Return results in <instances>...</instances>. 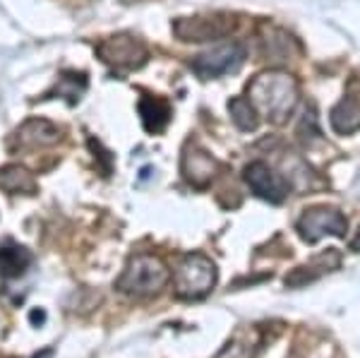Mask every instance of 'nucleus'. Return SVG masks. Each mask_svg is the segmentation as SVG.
I'll return each mask as SVG.
<instances>
[{
	"label": "nucleus",
	"mask_w": 360,
	"mask_h": 358,
	"mask_svg": "<svg viewBox=\"0 0 360 358\" xmlns=\"http://www.w3.org/2000/svg\"><path fill=\"white\" fill-rule=\"evenodd\" d=\"M298 96V82L281 70L262 72L248 84V101L255 106V111L274 125H281L291 118Z\"/></svg>",
	"instance_id": "obj_1"
},
{
	"label": "nucleus",
	"mask_w": 360,
	"mask_h": 358,
	"mask_svg": "<svg viewBox=\"0 0 360 358\" xmlns=\"http://www.w3.org/2000/svg\"><path fill=\"white\" fill-rule=\"evenodd\" d=\"M171 281V269L159 255L152 252H139V255L130 257L123 269V274L115 281V288L130 298H156Z\"/></svg>",
	"instance_id": "obj_2"
},
{
	"label": "nucleus",
	"mask_w": 360,
	"mask_h": 358,
	"mask_svg": "<svg viewBox=\"0 0 360 358\" xmlns=\"http://www.w3.org/2000/svg\"><path fill=\"white\" fill-rule=\"evenodd\" d=\"M173 279V293L178 301H200L212 293L217 286L219 272L217 264L202 252H190L178 262L176 272L171 274Z\"/></svg>",
	"instance_id": "obj_3"
},
{
	"label": "nucleus",
	"mask_w": 360,
	"mask_h": 358,
	"mask_svg": "<svg viewBox=\"0 0 360 358\" xmlns=\"http://www.w3.org/2000/svg\"><path fill=\"white\" fill-rule=\"evenodd\" d=\"M96 56L115 70H137L147 63V44L135 34H115L96 46Z\"/></svg>",
	"instance_id": "obj_4"
},
{
	"label": "nucleus",
	"mask_w": 360,
	"mask_h": 358,
	"mask_svg": "<svg viewBox=\"0 0 360 358\" xmlns=\"http://www.w3.org/2000/svg\"><path fill=\"white\" fill-rule=\"evenodd\" d=\"M236 29V20L226 13H209L195 17H180L173 22V34L180 41H217Z\"/></svg>",
	"instance_id": "obj_5"
},
{
	"label": "nucleus",
	"mask_w": 360,
	"mask_h": 358,
	"mask_svg": "<svg viewBox=\"0 0 360 358\" xmlns=\"http://www.w3.org/2000/svg\"><path fill=\"white\" fill-rule=\"evenodd\" d=\"M295 229H298V236L305 243L315 245L324 236L344 238L348 229V219L339 210H334V207H312V210H305L300 215Z\"/></svg>",
	"instance_id": "obj_6"
},
{
	"label": "nucleus",
	"mask_w": 360,
	"mask_h": 358,
	"mask_svg": "<svg viewBox=\"0 0 360 358\" xmlns=\"http://www.w3.org/2000/svg\"><path fill=\"white\" fill-rule=\"evenodd\" d=\"M245 56H248V51L240 41L219 44L195 58L193 70L200 75L202 79L221 77V75L240 70V65L245 63Z\"/></svg>",
	"instance_id": "obj_7"
},
{
	"label": "nucleus",
	"mask_w": 360,
	"mask_h": 358,
	"mask_svg": "<svg viewBox=\"0 0 360 358\" xmlns=\"http://www.w3.org/2000/svg\"><path fill=\"white\" fill-rule=\"evenodd\" d=\"M243 181L248 183V188L252 190L257 198H262L271 205H281L288 198V181L271 169L264 161H250L243 171Z\"/></svg>",
	"instance_id": "obj_8"
},
{
	"label": "nucleus",
	"mask_w": 360,
	"mask_h": 358,
	"mask_svg": "<svg viewBox=\"0 0 360 358\" xmlns=\"http://www.w3.org/2000/svg\"><path fill=\"white\" fill-rule=\"evenodd\" d=\"M180 171L183 178L197 190H205L207 186H212L214 176L219 171V161L212 157L205 149H200L197 144H188L180 159Z\"/></svg>",
	"instance_id": "obj_9"
},
{
	"label": "nucleus",
	"mask_w": 360,
	"mask_h": 358,
	"mask_svg": "<svg viewBox=\"0 0 360 358\" xmlns=\"http://www.w3.org/2000/svg\"><path fill=\"white\" fill-rule=\"evenodd\" d=\"M339 264H341V252L334 250V248H329L327 252H322V255L312 257L310 262L295 267L293 272L286 276V286L298 288V286L312 284V281H317L319 276H324L327 272H334V269H339Z\"/></svg>",
	"instance_id": "obj_10"
},
{
	"label": "nucleus",
	"mask_w": 360,
	"mask_h": 358,
	"mask_svg": "<svg viewBox=\"0 0 360 358\" xmlns=\"http://www.w3.org/2000/svg\"><path fill=\"white\" fill-rule=\"evenodd\" d=\"M60 140V128L46 118H32L17 130V142L22 147H49Z\"/></svg>",
	"instance_id": "obj_11"
},
{
	"label": "nucleus",
	"mask_w": 360,
	"mask_h": 358,
	"mask_svg": "<svg viewBox=\"0 0 360 358\" xmlns=\"http://www.w3.org/2000/svg\"><path fill=\"white\" fill-rule=\"evenodd\" d=\"M139 118L147 132L159 135L171 123V103L161 96H142L139 99Z\"/></svg>",
	"instance_id": "obj_12"
},
{
	"label": "nucleus",
	"mask_w": 360,
	"mask_h": 358,
	"mask_svg": "<svg viewBox=\"0 0 360 358\" xmlns=\"http://www.w3.org/2000/svg\"><path fill=\"white\" fill-rule=\"evenodd\" d=\"M332 128L339 135H351V132L360 130V96L348 94L332 108Z\"/></svg>",
	"instance_id": "obj_13"
},
{
	"label": "nucleus",
	"mask_w": 360,
	"mask_h": 358,
	"mask_svg": "<svg viewBox=\"0 0 360 358\" xmlns=\"http://www.w3.org/2000/svg\"><path fill=\"white\" fill-rule=\"evenodd\" d=\"M34 255L27 248L17 243H5L0 245V276L3 279H17L32 267Z\"/></svg>",
	"instance_id": "obj_14"
},
{
	"label": "nucleus",
	"mask_w": 360,
	"mask_h": 358,
	"mask_svg": "<svg viewBox=\"0 0 360 358\" xmlns=\"http://www.w3.org/2000/svg\"><path fill=\"white\" fill-rule=\"evenodd\" d=\"M0 190L10 195H32L37 193V178L29 173L25 166H17V164H10V166H3L0 169Z\"/></svg>",
	"instance_id": "obj_15"
},
{
	"label": "nucleus",
	"mask_w": 360,
	"mask_h": 358,
	"mask_svg": "<svg viewBox=\"0 0 360 358\" xmlns=\"http://www.w3.org/2000/svg\"><path fill=\"white\" fill-rule=\"evenodd\" d=\"M259 41H262V53L266 60L269 58L271 60H286V58H291V49L295 46V41L286 32L269 25H262V39Z\"/></svg>",
	"instance_id": "obj_16"
},
{
	"label": "nucleus",
	"mask_w": 360,
	"mask_h": 358,
	"mask_svg": "<svg viewBox=\"0 0 360 358\" xmlns=\"http://www.w3.org/2000/svg\"><path fill=\"white\" fill-rule=\"evenodd\" d=\"M259 339L255 337V332H236V337H231L221 351L214 358H255Z\"/></svg>",
	"instance_id": "obj_17"
},
{
	"label": "nucleus",
	"mask_w": 360,
	"mask_h": 358,
	"mask_svg": "<svg viewBox=\"0 0 360 358\" xmlns=\"http://www.w3.org/2000/svg\"><path fill=\"white\" fill-rule=\"evenodd\" d=\"M229 111H231V118H233V123L240 130H245V132L257 130L259 113L255 111V106L248 101V96H236V99H231L229 101Z\"/></svg>",
	"instance_id": "obj_18"
},
{
	"label": "nucleus",
	"mask_w": 360,
	"mask_h": 358,
	"mask_svg": "<svg viewBox=\"0 0 360 358\" xmlns=\"http://www.w3.org/2000/svg\"><path fill=\"white\" fill-rule=\"evenodd\" d=\"M86 89V79L84 75H77V72H65L63 77H58V84H56V94L68 99L70 103L79 101V96L84 94Z\"/></svg>",
	"instance_id": "obj_19"
},
{
	"label": "nucleus",
	"mask_w": 360,
	"mask_h": 358,
	"mask_svg": "<svg viewBox=\"0 0 360 358\" xmlns=\"http://www.w3.org/2000/svg\"><path fill=\"white\" fill-rule=\"evenodd\" d=\"M351 250L353 252H360V229L356 231V236L351 238Z\"/></svg>",
	"instance_id": "obj_20"
},
{
	"label": "nucleus",
	"mask_w": 360,
	"mask_h": 358,
	"mask_svg": "<svg viewBox=\"0 0 360 358\" xmlns=\"http://www.w3.org/2000/svg\"><path fill=\"white\" fill-rule=\"evenodd\" d=\"M34 358H53V349H44V351H39Z\"/></svg>",
	"instance_id": "obj_21"
},
{
	"label": "nucleus",
	"mask_w": 360,
	"mask_h": 358,
	"mask_svg": "<svg viewBox=\"0 0 360 358\" xmlns=\"http://www.w3.org/2000/svg\"><path fill=\"white\" fill-rule=\"evenodd\" d=\"M46 320V315L44 313H37V310H34L32 313V322H44Z\"/></svg>",
	"instance_id": "obj_22"
}]
</instances>
